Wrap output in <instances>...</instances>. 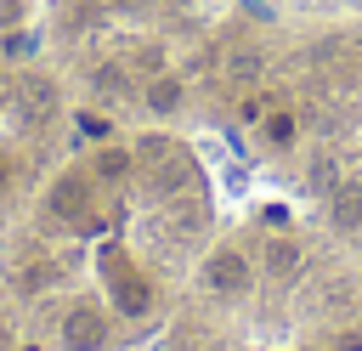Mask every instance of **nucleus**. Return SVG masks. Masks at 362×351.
Returning a JSON list of instances; mask_svg holds the SVG:
<instances>
[{
	"mask_svg": "<svg viewBox=\"0 0 362 351\" xmlns=\"http://www.w3.org/2000/svg\"><path fill=\"white\" fill-rule=\"evenodd\" d=\"M6 345H11V334H6V323H0V351H6Z\"/></svg>",
	"mask_w": 362,
	"mask_h": 351,
	"instance_id": "obj_14",
	"label": "nucleus"
},
{
	"mask_svg": "<svg viewBox=\"0 0 362 351\" xmlns=\"http://www.w3.org/2000/svg\"><path fill=\"white\" fill-rule=\"evenodd\" d=\"M130 170H136V153H124V147H107V153H96V164H90V181H102V187H119Z\"/></svg>",
	"mask_w": 362,
	"mask_h": 351,
	"instance_id": "obj_7",
	"label": "nucleus"
},
{
	"mask_svg": "<svg viewBox=\"0 0 362 351\" xmlns=\"http://www.w3.org/2000/svg\"><path fill=\"white\" fill-rule=\"evenodd\" d=\"M294 266H300V249H294L288 238H272V243H266V272H272V277H288Z\"/></svg>",
	"mask_w": 362,
	"mask_h": 351,
	"instance_id": "obj_9",
	"label": "nucleus"
},
{
	"mask_svg": "<svg viewBox=\"0 0 362 351\" xmlns=\"http://www.w3.org/2000/svg\"><path fill=\"white\" fill-rule=\"evenodd\" d=\"M45 209L57 221H85V209H90V176L85 170H62L51 181V192H45Z\"/></svg>",
	"mask_w": 362,
	"mask_h": 351,
	"instance_id": "obj_1",
	"label": "nucleus"
},
{
	"mask_svg": "<svg viewBox=\"0 0 362 351\" xmlns=\"http://www.w3.org/2000/svg\"><path fill=\"white\" fill-rule=\"evenodd\" d=\"M107 277H113V300H119L124 317H147L153 311V283L147 277L124 272V260H107Z\"/></svg>",
	"mask_w": 362,
	"mask_h": 351,
	"instance_id": "obj_4",
	"label": "nucleus"
},
{
	"mask_svg": "<svg viewBox=\"0 0 362 351\" xmlns=\"http://www.w3.org/2000/svg\"><path fill=\"white\" fill-rule=\"evenodd\" d=\"M141 96H147V108H153V113H175V108H181V96H187V85H181V74H153Z\"/></svg>",
	"mask_w": 362,
	"mask_h": 351,
	"instance_id": "obj_6",
	"label": "nucleus"
},
{
	"mask_svg": "<svg viewBox=\"0 0 362 351\" xmlns=\"http://www.w3.org/2000/svg\"><path fill=\"white\" fill-rule=\"evenodd\" d=\"M204 283H209L215 294H232V300H238V294H249L255 277H249V260H243L238 249H215V255L204 260Z\"/></svg>",
	"mask_w": 362,
	"mask_h": 351,
	"instance_id": "obj_2",
	"label": "nucleus"
},
{
	"mask_svg": "<svg viewBox=\"0 0 362 351\" xmlns=\"http://www.w3.org/2000/svg\"><path fill=\"white\" fill-rule=\"evenodd\" d=\"M328 209H334V226L339 232H362V181H334Z\"/></svg>",
	"mask_w": 362,
	"mask_h": 351,
	"instance_id": "obj_5",
	"label": "nucleus"
},
{
	"mask_svg": "<svg viewBox=\"0 0 362 351\" xmlns=\"http://www.w3.org/2000/svg\"><path fill=\"white\" fill-rule=\"evenodd\" d=\"M260 136H266L272 147H288V142H294V113H288V108H272V113L260 119Z\"/></svg>",
	"mask_w": 362,
	"mask_h": 351,
	"instance_id": "obj_8",
	"label": "nucleus"
},
{
	"mask_svg": "<svg viewBox=\"0 0 362 351\" xmlns=\"http://www.w3.org/2000/svg\"><path fill=\"white\" fill-rule=\"evenodd\" d=\"M328 294H334V300H328V306H351V300H362V294H356V289H351V283H334V289H328Z\"/></svg>",
	"mask_w": 362,
	"mask_h": 351,
	"instance_id": "obj_11",
	"label": "nucleus"
},
{
	"mask_svg": "<svg viewBox=\"0 0 362 351\" xmlns=\"http://www.w3.org/2000/svg\"><path fill=\"white\" fill-rule=\"evenodd\" d=\"M96 345H107V317L96 306H74L62 317V351H96Z\"/></svg>",
	"mask_w": 362,
	"mask_h": 351,
	"instance_id": "obj_3",
	"label": "nucleus"
},
{
	"mask_svg": "<svg viewBox=\"0 0 362 351\" xmlns=\"http://www.w3.org/2000/svg\"><path fill=\"white\" fill-rule=\"evenodd\" d=\"M51 277H57V266H51V260H34L23 283H28V289H40V283H51Z\"/></svg>",
	"mask_w": 362,
	"mask_h": 351,
	"instance_id": "obj_10",
	"label": "nucleus"
},
{
	"mask_svg": "<svg viewBox=\"0 0 362 351\" xmlns=\"http://www.w3.org/2000/svg\"><path fill=\"white\" fill-rule=\"evenodd\" d=\"M334 351H362V328H345V334L334 340Z\"/></svg>",
	"mask_w": 362,
	"mask_h": 351,
	"instance_id": "obj_12",
	"label": "nucleus"
},
{
	"mask_svg": "<svg viewBox=\"0 0 362 351\" xmlns=\"http://www.w3.org/2000/svg\"><path fill=\"white\" fill-rule=\"evenodd\" d=\"M6 187H11V159L0 153V192H6Z\"/></svg>",
	"mask_w": 362,
	"mask_h": 351,
	"instance_id": "obj_13",
	"label": "nucleus"
}]
</instances>
